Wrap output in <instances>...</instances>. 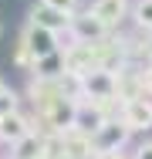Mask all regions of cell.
<instances>
[{
  "label": "cell",
  "instance_id": "8992f818",
  "mask_svg": "<svg viewBox=\"0 0 152 159\" xmlns=\"http://www.w3.org/2000/svg\"><path fill=\"white\" fill-rule=\"evenodd\" d=\"M44 3H51V7L61 10V14H71V10L78 7V0H44Z\"/></svg>",
  "mask_w": 152,
  "mask_h": 159
},
{
  "label": "cell",
  "instance_id": "7a4b0ae2",
  "mask_svg": "<svg viewBox=\"0 0 152 159\" xmlns=\"http://www.w3.org/2000/svg\"><path fill=\"white\" fill-rule=\"evenodd\" d=\"M34 24H41V27H61L64 24V14L61 10H54L51 3H41V7H34Z\"/></svg>",
  "mask_w": 152,
  "mask_h": 159
},
{
  "label": "cell",
  "instance_id": "ba28073f",
  "mask_svg": "<svg viewBox=\"0 0 152 159\" xmlns=\"http://www.w3.org/2000/svg\"><path fill=\"white\" fill-rule=\"evenodd\" d=\"M139 20H142V24L149 20V24H152V0H145V3L139 7Z\"/></svg>",
  "mask_w": 152,
  "mask_h": 159
},
{
  "label": "cell",
  "instance_id": "9c48e42d",
  "mask_svg": "<svg viewBox=\"0 0 152 159\" xmlns=\"http://www.w3.org/2000/svg\"><path fill=\"white\" fill-rule=\"evenodd\" d=\"M139 159H152V146H145V149L139 152Z\"/></svg>",
  "mask_w": 152,
  "mask_h": 159
},
{
  "label": "cell",
  "instance_id": "52a82bcc",
  "mask_svg": "<svg viewBox=\"0 0 152 159\" xmlns=\"http://www.w3.org/2000/svg\"><path fill=\"white\" fill-rule=\"evenodd\" d=\"M17 108V102H14V95H0V115H10Z\"/></svg>",
  "mask_w": 152,
  "mask_h": 159
},
{
  "label": "cell",
  "instance_id": "3957f363",
  "mask_svg": "<svg viewBox=\"0 0 152 159\" xmlns=\"http://www.w3.org/2000/svg\"><path fill=\"white\" fill-rule=\"evenodd\" d=\"M128 125L132 129H149L152 125V108L145 102H132L128 105Z\"/></svg>",
  "mask_w": 152,
  "mask_h": 159
},
{
  "label": "cell",
  "instance_id": "5b68a950",
  "mask_svg": "<svg viewBox=\"0 0 152 159\" xmlns=\"http://www.w3.org/2000/svg\"><path fill=\"white\" fill-rule=\"evenodd\" d=\"M118 14H122V0H98V7H95V17L101 24H112Z\"/></svg>",
  "mask_w": 152,
  "mask_h": 159
},
{
  "label": "cell",
  "instance_id": "6da1fadb",
  "mask_svg": "<svg viewBox=\"0 0 152 159\" xmlns=\"http://www.w3.org/2000/svg\"><path fill=\"white\" fill-rule=\"evenodd\" d=\"M27 48L37 54V58H47V54H54V31L51 27H41V24H34L27 31Z\"/></svg>",
  "mask_w": 152,
  "mask_h": 159
},
{
  "label": "cell",
  "instance_id": "277c9868",
  "mask_svg": "<svg viewBox=\"0 0 152 159\" xmlns=\"http://www.w3.org/2000/svg\"><path fill=\"white\" fill-rule=\"evenodd\" d=\"M0 135L20 142V139L27 135V129H24V122H20V115H14V112H10V115H0Z\"/></svg>",
  "mask_w": 152,
  "mask_h": 159
}]
</instances>
